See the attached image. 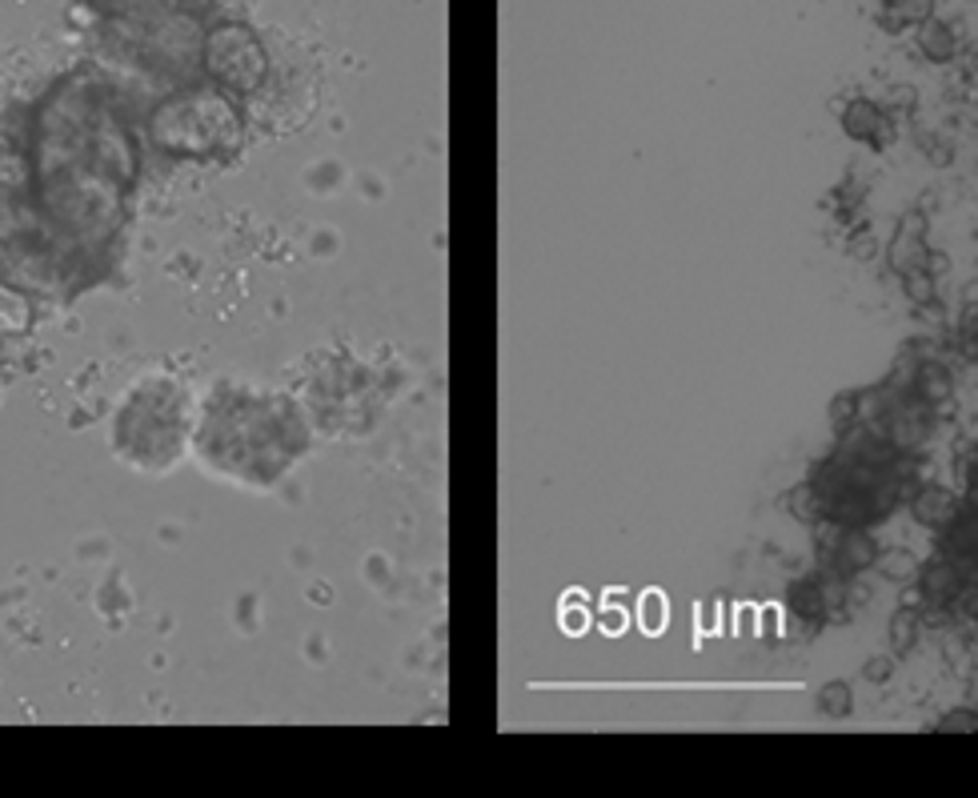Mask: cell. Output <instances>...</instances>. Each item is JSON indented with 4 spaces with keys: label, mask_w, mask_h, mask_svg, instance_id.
Instances as JSON below:
<instances>
[{
    "label": "cell",
    "mask_w": 978,
    "mask_h": 798,
    "mask_svg": "<svg viewBox=\"0 0 978 798\" xmlns=\"http://www.w3.org/2000/svg\"><path fill=\"white\" fill-rule=\"evenodd\" d=\"M834 108H839V125L850 140H862V145H871V149H886L894 140L891 117H886L871 97H854L850 105H834Z\"/></svg>",
    "instance_id": "obj_3"
},
{
    "label": "cell",
    "mask_w": 978,
    "mask_h": 798,
    "mask_svg": "<svg viewBox=\"0 0 978 798\" xmlns=\"http://www.w3.org/2000/svg\"><path fill=\"white\" fill-rule=\"evenodd\" d=\"M914 586L923 590V602H938V606H950V610H955L958 598H963V590L970 586V578L958 570L946 554H938V558H926L923 566H918V574H914Z\"/></svg>",
    "instance_id": "obj_4"
},
{
    "label": "cell",
    "mask_w": 978,
    "mask_h": 798,
    "mask_svg": "<svg viewBox=\"0 0 978 798\" xmlns=\"http://www.w3.org/2000/svg\"><path fill=\"white\" fill-rule=\"evenodd\" d=\"M906 393L926 401V406H938V401H950V393H955V378H950V369H946L943 361L926 357V361L914 366V378H911V389H906Z\"/></svg>",
    "instance_id": "obj_7"
},
{
    "label": "cell",
    "mask_w": 978,
    "mask_h": 798,
    "mask_svg": "<svg viewBox=\"0 0 978 798\" xmlns=\"http://www.w3.org/2000/svg\"><path fill=\"white\" fill-rule=\"evenodd\" d=\"M827 421H830V430H834V438L839 433H846L850 426H859L862 421V393H850V389H842V393H834L827 406Z\"/></svg>",
    "instance_id": "obj_13"
},
{
    "label": "cell",
    "mask_w": 978,
    "mask_h": 798,
    "mask_svg": "<svg viewBox=\"0 0 978 798\" xmlns=\"http://www.w3.org/2000/svg\"><path fill=\"white\" fill-rule=\"evenodd\" d=\"M874 253H879V238H874L871 229H862L859 238L850 241V258H854V261H874Z\"/></svg>",
    "instance_id": "obj_20"
},
{
    "label": "cell",
    "mask_w": 978,
    "mask_h": 798,
    "mask_svg": "<svg viewBox=\"0 0 978 798\" xmlns=\"http://www.w3.org/2000/svg\"><path fill=\"white\" fill-rule=\"evenodd\" d=\"M818 714H827V718H850L854 714V691H850V682L842 679H830L822 691H818Z\"/></svg>",
    "instance_id": "obj_12"
},
{
    "label": "cell",
    "mask_w": 978,
    "mask_h": 798,
    "mask_svg": "<svg viewBox=\"0 0 978 798\" xmlns=\"http://www.w3.org/2000/svg\"><path fill=\"white\" fill-rule=\"evenodd\" d=\"M903 290H906V297H911V305H935V297H938L935 270L903 273Z\"/></svg>",
    "instance_id": "obj_15"
},
{
    "label": "cell",
    "mask_w": 978,
    "mask_h": 798,
    "mask_svg": "<svg viewBox=\"0 0 978 798\" xmlns=\"http://www.w3.org/2000/svg\"><path fill=\"white\" fill-rule=\"evenodd\" d=\"M963 297H967V302H978V285H975V281H970V285H963Z\"/></svg>",
    "instance_id": "obj_24"
},
{
    "label": "cell",
    "mask_w": 978,
    "mask_h": 798,
    "mask_svg": "<svg viewBox=\"0 0 978 798\" xmlns=\"http://www.w3.org/2000/svg\"><path fill=\"white\" fill-rule=\"evenodd\" d=\"M967 702H970V706H978V679H975V682H970V691H967Z\"/></svg>",
    "instance_id": "obj_25"
},
{
    "label": "cell",
    "mask_w": 978,
    "mask_h": 798,
    "mask_svg": "<svg viewBox=\"0 0 978 798\" xmlns=\"http://www.w3.org/2000/svg\"><path fill=\"white\" fill-rule=\"evenodd\" d=\"M955 510H958V497L946 486H938V482H926V486L911 497V518L926 529H943L946 522L955 518Z\"/></svg>",
    "instance_id": "obj_6"
},
{
    "label": "cell",
    "mask_w": 978,
    "mask_h": 798,
    "mask_svg": "<svg viewBox=\"0 0 978 798\" xmlns=\"http://www.w3.org/2000/svg\"><path fill=\"white\" fill-rule=\"evenodd\" d=\"M918 145H923V153L926 157H930V161L935 165H950V157H955V149H950V145H946V140H938L935 133H918Z\"/></svg>",
    "instance_id": "obj_19"
},
{
    "label": "cell",
    "mask_w": 978,
    "mask_h": 798,
    "mask_svg": "<svg viewBox=\"0 0 978 798\" xmlns=\"http://www.w3.org/2000/svg\"><path fill=\"white\" fill-rule=\"evenodd\" d=\"M918 634H923V618H918V606H898L886 622V647L898 662L911 659L914 647H918Z\"/></svg>",
    "instance_id": "obj_9"
},
{
    "label": "cell",
    "mask_w": 978,
    "mask_h": 798,
    "mask_svg": "<svg viewBox=\"0 0 978 798\" xmlns=\"http://www.w3.org/2000/svg\"><path fill=\"white\" fill-rule=\"evenodd\" d=\"M879 542H874L871 526H834L830 522V538L818 550V566L839 570L842 578H859V574L879 566Z\"/></svg>",
    "instance_id": "obj_1"
},
{
    "label": "cell",
    "mask_w": 978,
    "mask_h": 798,
    "mask_svg": "<svg viewBox=\"0 0 978 798\" xmlns=\"http://www.w3.org/2000/svg\"><path fill=\"white\" fill-rule=\"evenodd\" d=\"M625 622H630V618H625L622 610H606V615H602V630H606V634H622Z\"/></svg>",
    "instance_id": "obj_22"
},
{
    "label": "cell",
    "mask_w": 978,
    "mask_h": 798,
    "mask_svg": "<svg viewBox=\"0 0 978 798\" xmlns=\"http://www.w3.org/2000/svg\"><path fill=\"white\" fill-rule=\"evenodd\" d=\"M930 731L938 734H978V706H955V711H946Z\"/></svg>",
    "instance_id": "obj_16"
},
{
    "label": "cell",
    "mask_w": 978,
    "mask_h": 798,
    "mask_svg": "<svg viewBox=\"0 0 978 798\" xmlns=\"http://www.w3.org/2000/svg\"><path fill=\"white\" fill-rule=\"evenodd\" d=\"M879 570L886 582L906 586V582H914V574H918V558H914L911 550H886V554H879Z\"/></svg>",
    "instance_id": "obj_14"
},
{
    "label": "cell",
    "mask_w": 978,
    "mask_h": 798,
    "mask_svg": "<svg viewBox=\"0 0 978 798\" xmlns=\"http://www.w3.org/2000/svg\"><path fill=\"white\" fill-rule=\"evenodd\" d=\"M738 618H743V622H738V634H758V610H754V606H743V610H738Z\"/></svg>",
    "instance_id": "obj_23"
},
{
    "label": "cell",
    "mask_w": 978,
    "mask_h": 798,
    "mask_svg": "<svg viewBox=\"0 0 978 798\" xmlns=\"http://www.w3.org/2000/svg\"><path fill=\"white\" fill-rule=\"evenodd\" d=\"M778 630H782V626H778V606H763V610H758V634L778 638Z\"/></svg>",
    "instance_id": "obj_21"
},
{
    "label": "cell",
    "mask_w": 978,
    "mask_h": 798,
    "mask_svg": "<svg viewBox=\"0 0 978 798\" xmlns=\"http://www.w3.org/2000/svg\"><path fill=\"white\" fill-rule=\"evenodd\" d=\"M782 510L795 522H802V526H822V522H827L822 518V497H818V490L810 486V482H798V486L786 490Z\"/></svg>",
    "instance_id": "obj_11"
},
{
    "label": "cell",
    "mask_w": 978,
    "mask_h": 798,
    "mask_svg": "<svg viewBox=\"0 0 978 798\" xmlns=\"http://www.w3.org/2000/svg\"><path fill=\"white\" fill-rule=\"evenodd\" d=\"M930 12H935V0H882L879 24L886 33H903L906 24L930 21Z\"/></svg>",
    "instance_id": "obj_10"
},
{
    "label": "cell",
    "mask_w": 978,
    "mask_h": 798,
    "mask_svg": "<svg viewBox=\"0 0 978 798\" xmlns=\"http://www.w3.org/2000/svg\"><path fill=\"white\" fill-rule=\"evenodd\" d=\"M935 253L926 245V213H906L894 229V241L886 249V265L894 277H903L911 270H935Z\"/></svg>",
    "instance_id": "obj_2"
},
{
    "label": "cell",
    "mask_w": 978,
    "mask_h": 798,
    "mask_svg": "<svg viewBox=\"0 0 978 798\" xmlns=\"http://www.w3.org/2000/svg\"><path fill=\"white\" fill-rule=\"evenodd\" d=\"M666 618H670L666 598H662L658 590L642 594V626H645V634H662V630H666Z\"/></svg>",
    "instance_id": "obj_17"
},
{
    "label": "cell",
    "mask_w": 978,
    "mask_h": 798,
    "mask_svg": "<svg viewBox=\"0 0 978 798\" xmlns=\"http://www.w3.org/2000/svg\"><path fill=\"white\" fill-rule=\"evenodd\" d=\"M786 610L807 626V630H822V626H827V618L834 615V610H830V602H827V594H822V586L814 582V574H810V578H798V582H790V590H786Z\"/></svg>",
    "instance_id": "obj_5"
},
{
    "label": "cell",
    "mask_w": 978,
    "mask_h": 798,
    "mask_svg": "<svg viewBox=\"0 0 978 798\" xmlns=\"http://www.w3.org/2000/svg\"><path fill=\"white\" fill-rule=\"evenodd\" d=\"M914 41H918V53H923V61H930V65H950V61L958 56L955 29H950L946 21H935V17L918 24V36H914Z\"/></svg>",
    "instance_id": "obj_8"
},
{
    "label": "cell",
    "mask_w": 978,
    "mask_h": 798,
    "mask_svg": "<svg viewBox=\"0 0 978 798\" xmlns=\"http://www.w3.org/2000/svg\"><path fill=\"white\" fill-rule=\"evenodd\" d=\"M894 670H898V659L894 654H871V659L862 662V682H871V686H886L894 679Z\"/></svg>",
    "instance_id": "obj_18"
}]
</instances>
